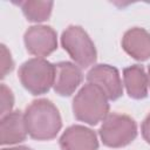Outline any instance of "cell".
<instances>
[{
  "label": "cell",
  "instance_id": "cell-1",
  "mask_svg": "<svg viewBox=\"0 0 150 150\" xmlns=\"http://www.w3.org/2000/svg\"><path fill=\"white\" fill-rule=\"evenodd\" d=\"M28 135L36 141H50L62 128V118L56 105L47 98L34 100L25 110Z\"/></svg>",
  "mask_w": 150,
  "mask_h": 150
},
{
  "label": "cell",
  "instance_id": "cell-2",
  "mask_svg": "<svg viewBox=\"0 0 150 150\" xmlns=\"http://www.w3.org/2000/svg\"><path fill=\"white\" fill-rule=\"evenodd\" d=\"M73 114L80 122L96 125L109 114V103L105 94L95 84L86 83L73 98Z\"/></svg>",
  "mask_w": 150,
  "mask_h": 150
},
{
  "label": "cell",
  "instance_id": "cell-3",
  "mask_svg": "<svg viewBox=\"0 0 150 150\" xmlns=\"http://www.w3.org/2000/svg\"><path fill=\"white\" fill-rule=\"evenodd\" d=\"M22 87L32 95L47 94L54 86L55 64L42 57H33L25 61L18 71Z\"/></svg>",
  "mask_w": 150,
  "mask_h": 150
},
{
  "label": "cell",
  "instance_id": "cell-4",
  "mask_svg": "<svg viewBox=\"0 0 150 150\" xmlns=\"http://www.w3.org/2000/svg\"><path fill=\"white\" fill-rule=\"evenodd\" d=\"M61 46L80 68H88L96 62V47L81 26H68L61 34Z\"/></svg>",
  "mask_w": 150,
  "mask_h": 150
},
{
  "label": "cell",
  "instance_id": "cell-5",
  "mask_svg": "<svg viewBox=\"0 0 150 150\" xmlns=\"http://www.w3.org/2000/svg\"><path fill=\"white\" fill-rule=\"evenodd\" d=\"M98 135L105 146L123 148L137 137V124L128 115L111 112L103 120L98 129Z\"/></svg>",
  "mask_w": 150,
  "mask_h": 150
},
{
  "label": "cell",
  "instance_id": "cell-6",
  "mask_svg": "<svg viewBox=\"0 0 150 150\" xmlns=\"http://www.w3.org/2000/svg\"><path fill=\"white\" fill-rule=\"evenodd\" d=\"M26 50L36 57L50 55L57 48V34L53 27L47 25H34L28 27L23 34Z\"/></svg>",
  "mask_w": 150,
  "mask_h": 150
},
{
  "label": "cell",
  "instance_id": "cell-7",
  "mask_svg": "<svg viewBox=\"0 0 150 150\" xmlns=\"http://www.w3.org/2000/svg\"><path fill=\"white\" fill-rule=\"evenodd\" d=\"M88 83L97 86L110 101H116L123 95V84L117 68L101 63L89 69L86 76Z\"/></svg>",
  "mask_w": 150,
  "mask_h": 150
},
{
  "label": "cell",
  "instance_id": "cell-8",
  "mask_svg": "<svg viewBox=\"0 0 150 150\" xmlns=\"http://www.w3.org/2000/svg\"><path fill=\"white\" fill-rule=\"evenodd\" d=\"M61 150H98L97 135L81 124L68 127L59 139Z\"/></svg>",
  "mask_w": 150,
  "mask_h": 150
},
{
  "label": "cell",
  "instance_id": "cell-9",
  "mask_svg": "<svg viewBox=\"0 0 150 150\" xmlns=\"http://www.w3.org/2000/svg\"><path fill=\"white\" fill-rule=\"evenodd\" d=\"M83 80L81 68L74 62L61 61L55 63V80L53 89L60 96H70Z\"/></svg>",
  "mask_w": 150,
  "mask_h": 150
},
{
  "label": "cell",
  "instance_id": "cell-10",
  "mask_svg": "<svg viewBox=\"0 0 150 150\" xmlns=\"http://www.w3.org/2000/svg\"><path fill=\"white\" fill-rule=\"evenodd\" d=\"M28 135L25 115L20 110L11 111L0 120V143L1 145L18 144L26 141Z\"/></svg>",
  "mask_w": 150,
  "mask_h": 150
},
{
  "label": "cell",
  "instance_id": "cell-11",
  "mask_svg": "<svg viewBox=\"0 0 150 150\" xmlns=\"http://www.w3.org/2000/svg\"><path fill=\"white\" fill-rule=\"evenodd\" d=\"M123 50L137 61L150 59V33L142 27L128 29L121 41Z\"/></svg>",
  "mask_w": 150,
  "mask_h": 150
},
{
  "label": "cell",
  "instance_id": "cell-12",
  "mask_svg": "<svg viewBox=\"0 0 150 150\" xmlns=\"http://www.w3.org/2000/svg\"><path fill=\"white\" fill-rule=\"evenodd\" d=\"M123 84L129 97L134 100H143L148 96L149 80L144 67L132 64L123 69Z\"/></svg>",
  "mask_w": 150,
  "mask_h": 150
},
{
  "label": "cell",
  "instance_id": "cell-13",
  "mask_svg": "<svg viewBox=\"0 0 150 150\" xmlns=\"http://www.w3.org/2000/svg\"><path fill=\"white\" fill-rule=\"evenodd\" d=\"M26 19L30 22H43L49 19L54 2L53 1H40V0H25L16 2Z\"/></svg>",
  "mask_w": 150,
  "mask_h": 150
},
{
  "label": "cell",
  "instance_id": "cell-14",
  "mask_svg": "<svg viewBox=\"0 0 150 150\" xmlns=\"http://www.w3.org/2000/svg\"><path fill=\"white\" fill-rule=\"evenodd\" d=\"M0 102H1V108H0V115L1 117H4L5 115L9 114L13 109L14 105V95L13 91L5 84L1 83L0 86Z\"/></svg>",
  "mask_w": 150,
  "mask_h": 150
},
{
  "label": "cell",
  "instance_id": "cell-15",
  "mask_svg": "<svg viewBox=\"0 0 150 150\" xmlns=\"http://www.w3.org/2000/svg\"><path fill=\"white\" fill-rule=\"evenodd\" d=\"M14 69V61L12 59L11 52L2 43L1 45V79L6 77L8 73Z\"/></svg>",
  "mask_w": 150,
  "mask_h": 150
},
{
  "label": "cell",
  "instance_id": "cell-16",
  "mask_svg": "<svg viewBox=\"0 0 150 150\" xmlns=\"http://www.w3.org/2000/svg\"><path fill=\"white\" fill-rule=\"evenodd\" d=\"M141 132L144 141L150 144V114H148V116L143 120L141 125Z\"/></svg>",
  "mask_w": 150,
  "mask_h": 150
},
{
  "label": "cell",
  "instance_id": "cell-17",
  "mask_svg": "<svg viewBox=\"0 0 150 150\" xmlns=\"http://www.w3.org/2000/svg\"><path fill=\"white\" fill-rule=\"evenodd\" d=\"M1 150H33V149L26 145H19V146H13V148H4Z\"/></svg>",
  "mask_w": 150,
  "mask_h": 150
},
{
  "label": "cell",
  "instance_id": "cell-18",
  "mask_svg": "<svg viewBox=\"0 0 150 150\" xmlns=\"http://www.w3.org/2000/svg\"><path fill=\"white\" fill-rule=\"evenodd\" d=\"M148 80H149V87H150V64L148 66Z\"/></svg>",
  "mask_w": 150,
  "mask_h": 150
}]
</instances>
